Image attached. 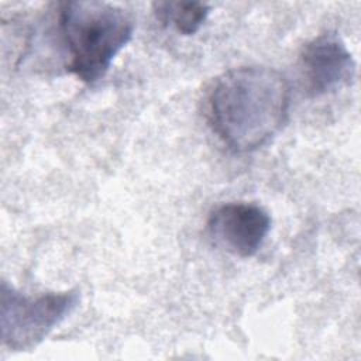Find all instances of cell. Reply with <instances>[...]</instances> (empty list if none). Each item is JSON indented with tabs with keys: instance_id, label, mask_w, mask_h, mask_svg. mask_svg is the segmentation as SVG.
<instances>
[{
	"instance_id": "obj_1",
	"label": "cell",
	"mask_w": 361,
	"mask_h": 361,
	"mask_svg": "<svg viewBox=\"0 0 361 361\" xmlns=\"http://www.w3.org/2000/svg\"><path fill=\"white\" fill-rule=\"evenodd\" d=\"M289 110V82L268 66L230 69L207 93L209 124L234 152H252L271 142L288 123Z\"/></svg>"
},
{
	"instance_id": "obj_3",
	"label": "cell",
	"mask_w": 361,
	"mask_h": 361,
	"mask_svg": "<svg viewBox=\"0 0 361 361\" xmlns=\"http://www.w3.org/2000/svg\"><path fill=\"white\" fill-rule=\"evenodd\" d=\"M0 298L3 345L11 351H28L73 312L79 302V292L63 290L27 296L3 282Z\"/></svg>"
},
{
	"instance_id": "obj_2",
	"label": "cell",
	"mask_w": 361,
	"mask_h": 361,
	"mask_svg": "<svg viewBox=\"0 0 361 361\" xmlns=\"http://www.w3.org/2000/svg\"><path fill=\"white\" fill-rule=\"evenodd\" d=\"M58 27L66 49V71L94 83L110 69L134 32L133 17L120 6L97 0L62 3Z\"/></svg>"
},
{
	"instance_id": "obj_5",
	"label": "cell",
	"mask_w": 361,
	"mask_h": 361,
	"mask_svg": "<svg viewBox=\"0 0 361 361\" xmlns=\"http://www.w3.org/2000/svg\"><path fill=\"white\" fill-rule=\"evenodd\" d=\"M305 89L310 96L333 93L355 79L357 63L336 32H324L306 42L299 54Z\"/></svg>"
},
{
	"instance_id": "obj_4",
	"label": "cell",
	"mask_w": 361,
	"mask_h": 361,
	"mask_svg": "<svg viewBox=\"0 0 361 361\" xmlns=\"http://www.w3.org/2000/svg\"><path fill=\"white\" fill-rule=\"evenodd\" d=\"M271 216L258 204L228 202L207 217V234L224 251L248 258L258 252L271 230Z\"/></svg>"
},
{
	"instance_id": "obj_6",
	"label": "cell",
	"mask_w": 361,
	"mask_h": 361,
	"mask_svg": "<svg viewBox=\"0 0 361 361\" xmlns=\"http://www.w3.org/2000/svg\"><path fill=\"white\" fill-rule=\"evenodd\" d=\"M152 10L165 27H173L182 35H193L207 20L212 7L203 1H155Z\"/></svg>"
}]
</instances>
